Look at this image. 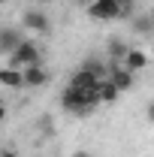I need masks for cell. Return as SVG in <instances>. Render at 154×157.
Wrapping results in <instances>:
<instances>
[{
	"label": "cell",
	"instance_id": "6da1fadb",
	"mask_svg": "<svg viewBox=\"0 0 154 157\" xmlns=\"http://www.w3.org/2000/svg\"><path fill=\"white\" fill-rule=\"evenodd\" d=\"M60 103L67 112H76V115H88L91 109H97L103 100H100V85L97 88H76V85H67L64 94H60Z\"/></svg>",
	"mask_w": 154,
	"mask_h": 157
},
{
	"label": "cell",
	"instance_id": "7a4b0ae2",
	"mask_svg": "<svg viewBox=\"0 0 154 157\" xmlns=\"http://www.w3.org/2000/svg\"><path fill=\"white\" fill-rule=\"evenodd\" d=\"M39 63V48L30 42V39H24L18 48L9 55V67H15V70H24V67H33Z\"/></svg>",
	"mask_w": 154,
	"mask_h": 157
},
{
	"label": "cell",
	"instance_id": "3957f363",
	"mask_svg": "<svg viewBox=\"0 0 154 157\" xmlns=\"http://www.w3.org/2000/svg\"><path fill=\"white\" fill-rule=\"evenodd\" d=\"M118 9H121V0H94L88 6V15L97 21H109V18H118Z\"/></svg>",
	"mask_w": 154,
	"mask_h": 157
},
{
	"label": "cell",
	"instance_id": "277c9868",
	"mask_svg": "<svg viewBox=\"0 0 154 157\" xmlns=\"http://www.w3.org/2000/svg\"><path fill=\"white\" fill-rule=\"evenodd\" d=\"M21 21H24V30H37V33H48V30H52L48 15H45V12H39V9H27Z\"/></svg>",
	"mask_w": 154,
	"mask_h": 157
},
{
	"label": "cell",
	"instance_id": "5b68a950",
	"mask_svg": "<svg viewBox=\"0 0 154 157\" xmlns=\"http://www.w3.org/2000/svg\"><path fill=\"white\" fill-rule=\"evenodd\" d=\"M21 42H24L21 30H15V27H3V30H0V55H12Z\"/></svg>",
	"mask_w": 154,
	"mask_h": 157
},
{
	"label": "cell",
	"instance_id": "8992f818",
	"mask_svg": "<svg viewBox=\"0 0 154 157\" xmlns=\"http://www.w3.org/2000/svg\"><path fill=\"white\" fill-rule=\"evenodd\" d=\"M48 82V73L39 67V63H33V67H24V85L27 88H42Z\"/></svg>",
	"mask_w": 154,
	"mask_h": 157
},
{
	"label": "cell",
	"instance_id": "52a82bcc",
	"mask_svg": "<svg viewBox=\"0 0 154 157\" xmlns=\"http://www.w3.org/2000/svg\"><path fill=\"white\" fill-rule=\"evenodd\" d=\"M0 85H6V88H21V85H24V70L3 67V70H0Z\"/></svg>",
	"mask_w": 154,
	"mask_h": 157
},
{
	"label": "cell",
	"instance_id": "ba28073f",
	"mask_svg": "<svg viewBox=\"0 0 154 157\" xmlns=\"http://www.w3.org/2000/svg\"><path fill=\"white\" fill-rule=\"evenodd\" d=\"M124 67H127L130 73L145 70V67H148V55H145V52H139V48H130V52H127V58H124Z\"/></svg>",
	"mask_w": 154,
	"mask_h": 157
},
{
	"label": "cell",
	"instance_id": "9c48e42d",
	"mask_svg": "<svg viewBox=\"0 0 154 157\" xmlns=\"http://www.w3.org/2000/svg\"><path fill=\"white\" fill-rule=\"evenodd\" d=\"M109 78L115 82L121 91H127V88H133V73L127 70V67H112V73H109Z\"/></svg>",
	"mask_w": 154,
	"mask_h": 157
},
{
	"label": "cell",
	"instance_id": "30bf717a",
	"mask_svg": "<svg viewBox=\"0 0 154 157\" xmlns=\"http://www.w3.org/2000/svg\"><path fill=\"white\" fill-rule=\"evenodd\" d=\"M82 70H88V73H94L97 78H109V73H112V67H109V63H103L100 58H88L85 63H82Z\"/></svg>",
	"mask_w": 154,
	"mask_h": 157
},
{
	"label": "cell",
	"instance_id": "8fae6325",
	"mask_svg": "<svg viewBox=\"0 0 154 157\" xmlns=\"http://www.w3.org/2000/svg\"><path fill=\"white\" fill-rule=\"evenodd\" d=\"M118 94H121V88H118L112 78H103V82H100V100H103V103H115Z\"/></svg>",
	"mask_w": 154,
	"mask_h": 157
},
{
	"label": "cell",
	"instance_id": "7c38bea8",
	"mask_svg": "<svg viewBox=\"0 0 154 157\" xmlns=\"http://www.w3.org/2000/svg\"><path fill=\"white\" fill-rule=\"evenodd\" d=\"M118 18H121V21L133 18V0H121V9H118Z\"/></svg>",
	"mask_w": 154,
	"mask_h": 157
},
{
	"label": "cell",
	"instance_id": "4fadbf2b",
	"mask_svg": "<svg viewBox=\"0 0 154 157\" xmlns=\"http://www.w3.org/2000/svg\"><path fill=\"white\" fill-rule=\"evenodd\" d=\"M145 118H148V121L154 124V103H148V109H145Z\"/></svg>",
	"mask_w": 154,
	"mask_h": 157
},
{
	"label": "cell",
	"instance_id": "5bb4252c",
	"mask_svg": "<svg viewBox=\"0 0 154 157\" xmlns=\"http://www.w3.org/2000/svg\"><path fill=\"white\" fill-rule=\"evenodd\" d=\"M73 157H91V154H88V151H76Z\"/></svg>",
	"mask_w": 154,
	"mask_h": 157
},
{
	"label": "cell",
	"instance_id": "9a60e30c",
	"mask_svg": "<svg viewBox=\"0 0 154 157\" xmlns=\"http://www.w3.org/2000/svg\"><path fill=\"white\" fill-rule=\"evenodd\" d=\"M3 157H15V151H3Z\"/></svg>",
	"mask_w": 154,
	"mask_h": 157
},
{
	"label": "cell",
	"instance_id": "2e32d148",
	"mask_svg": "<svg viewBox=\"0 0 154 157\" xmlns=\"http://www.w3.org/2000/svg\"><path fill=\"white\" fill-rule=\"evenodd\" d=\"M33 3H52V0H33Z\"/></svg>",
	"mask_w": 154,
	"mask_h": 157
},
{
	"label": "cell",
	"instance_id": "e0dca14e",
	"mask_svg": "<svg viewBox=\"0 0 154 157\" xmlns=\"http://www.w3.org/2000/svg\"><path fill=\"white\" fill-rule=\"evenodd\" d=\"M82 3H88V6H91V3H94V0H82Z\"/></svg>",
	"mask_w": 154,
	"mask_h": 157
},
{
	"label": "cell",
	"instance_id": "ac0fdd59",
	"mask_svg": "<svg viewBox=\"0 0 154 157\" xmlns=\"http://www.w3.org/2000/svg\"><path fill=\"white\" fill-rule=\"evenodd\" d=\"M151 18H154V9H151Z\"/></svg>",
	"mask_w": 154,
	"mask_h": 157
},
{
	"label": "cell",
	"instance_id": "d6986e66",
	"mask_svg": "<svg viewBox=\"0 0 154 157\" xmlns=\"http://www.w3.org/2000/svg\"><path fill=\"white\" fill-rule=\"evenodd\" d=\"M3 3H6V0H3Z\"/></svg>",
	"mask_w": 154,
	"mask_h": 157
}]
</instances>
